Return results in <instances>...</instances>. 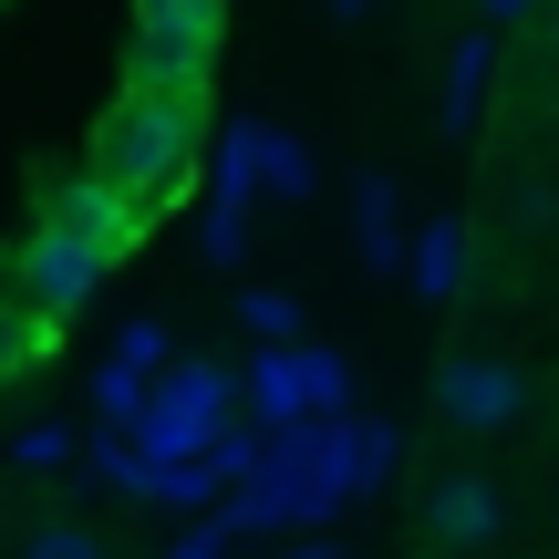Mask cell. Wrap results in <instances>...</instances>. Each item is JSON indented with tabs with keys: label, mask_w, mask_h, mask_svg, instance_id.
Instances as JSON below:
<instances>
[{
	"label": "cell",
	"mask_w": 559,
	"mask_h": 559,
	"mask_svg": "<svg viewBox=\"0 0 559 559\" xmlns=\"http://www.w3.org/2000/svg\"><path fill=\"white\" fill-rule=\"evenodd\" d=\"M198 145H207V94H145V83H124L115 115L94 124V166L124 187V207H135V218H145L156 198H177V187H187Z\"/></svg>",
	"instance_id": "cell-1"
},
{
	"label": "cell",
	"mask_w": 559,
	"mask_h": 559,
	"mask_svg": "<svg viewBox=\"0 0 559 559\" xmlns=\"http://www.w3.org/2000/svg\"><path fill=\"white\" fill-rule=\"evenodd\" d=\"M228 0H135V83L145 94H207Z\"/></svg>",
	"instance_id": "cell-2"
},
{
	"label": "cell",
	"mask_w": 559,
	"mask_h": 559,
	"mask_svg": "<svg viewBox=\"0 0 559 559\" xmlns=\"http://www.w3.org/2000/svg\"><path fill=\"white\" fill-rule=\"evenodd\" d=\"M104 270H115V260H104L94 239H73V228H52V218H41L32 239H21V260H11V290L32 300V311L52 321V332H62V321H73L83 300H94V280H104Z\"/></svg>",
	"instance_id": "cell-3"
},
{
	"label": "cell",
	"mask_w": 559,
	"mask_h": 559,
	"mask_svg": "<svg viewBox=\"0 0 559 559\" xmlns=\"http://www.w3.org/2000/svg\"><path fill=\"white\" fill-rule=\"evenodd\" d=\"M228 394H239V383H228L218 362H187V373L166 383L156 404H145V425H135L145 466H187L198 445H218V415H228Z\"/></svg>",
	"instance_id": "cell-4"
},
{
	"label": "cell",
	"mask_w": 559,
	"mask_h": 559,
	"mask_svg": "<svg viewBox=\"0 0 559 559\" xmlns=\"http://www.w3.org/2000/svg\"><path fill=\"white\" fill-rule=\"evenodd\" d=\"M519 404H528L519 362H498V353H445V362H436V415L466 425V436H498V425H519Z\"/></svg>",
	"instance_id": "cell-5"
},
{
	"label": "cell",
	"mask_w": 559,
	"mask_h": 559,
	"mask_svg": "<svg viewBox=\"0 0 559 559\" xmlns=\"http://www.w3.org/2000/svg\"><path fill=\"white\" fill-rule=\"evenodd\" d=\"M41 218H52V228H73V239H94L104 260H124V249H135V228H145L135 207H124V187L104 177V166H83V177H62L52 198H41Z\"/></svg>",
	"instance_id": "cell-6"
},
{
	"label": "cell",
	"mask_w": 559,
	"mask_h": 559,
	"mask_svg": "<svg viewBox=\"0 0 559 559\" xmlns=\"http://www.w3.org/2000/svg\"><path fill=\"white\" fill-rule=\"evenodd\" d=\"M425 539H445V549H498V539H508V498L456 466V477L425 487Z\"/></svg>",
	"instance_id": "cell-7"
},
{
	"label": "cell",
	"mask_w": 559,
	"mask_h": 559,
	"mask_svg": "<svg viewBox=\"0 0 559 559\" xmlns=\"http://www.w3.org/2000/svg\"><path fill=\"white\" fill-rule=\"evenodd\" d=\"M394 456H404V436H394V425H362V415H332V456H321V477H332L342 487V498H362V487H383V477H394Z\"/></svg>",
	"instance_id": "cell-8"
},
{
	"label": "cell",
	"mask_w": 559,
	"mask_h": 559,
	"mask_svg": "<svg viewBox=\"0 0 559 559\" xmlns=\"http://www.w3.org/2000/svg\"><path fill=\"white\" fill-rule=\"evenodd\" d=\"M239 394H249V415H260L270 436H290V425H311V415H321V404H311V373H300V342H270V353L249 362Z\"/></svg>",
	"instance_id": "cell-9"
},
{
	"label": "cell",
	"mask_w": 559,
	"mask_h": 559,
	"mask_svg": "<svg viewBox=\"0 0 559 559\" xmlns=\"http://www.w3.org/2000/svg\"><path fill=\"white\" fill-rule=\"evenodd\" d=\"M404 280H415V300H456V290H466V228L436 218V228L415 239V260H404Z\"/></svg>",
	"instance_id": "cell-10"
},
{
	"label": "cell",
	"mask_w": 559,
	"mask_h": 559,
	"mask_svg": "<svg viewBox=\"0 0 559 559\" xmlns=\"http://www.w3.org/2000/svg\"><path fill=\"white\" fill-rule=\"evenodd\" d=\"M487 62H498V41H456V62H445V94H436V115H445V135H466L477 124V104H487Z\"/></svg>",
	"instance_id": "cell-11"
},
{
	"label": "cell",
	"mask_w": 559,
	"mask_h": 559,
	"mask_svg": "<svg viewBox=\"0 0 559 559\" xmlns=\"http://www.w3.org/2000/svg\"><path fill=\"white\" fill-rule=\"evenodd\" d=\"M353 207H362L353 228H362V260H373V270H383V260H415V249H404V218H394L404 198H394L383 177H362V187H353Z\"/></svg>",
	"instance_id": "cell-12"
},
{
	"label": "cell",
	"mask_w": 559,
	"mask_h": 559,
	"mask_svg": "<svg viewBox=\"0 0 559 559\" xmlns=\"http://www.w3.org/2000/svg\"><path fill=\"white\" fill-rule=\"evenodd\" d=\"M41 342H52V321H41L21 290H0V383H11V373H32V353H41Z\"/></svg>",
	"instance_id": "cell-13"
},
{
	"label": "cell",
	"mask_w": 559,
	"mask_h": 559,
	"mask_svg": "<svg viewBox=\"0 0 559 559\" xmlns=\"http://www.w3.org/2000/svg\"><path fill=\"white\" fill-rule=\"evenodd\" d=\"M73 456H83V445L62 436L52 415H41V425H21V436H11V466H21V477H62V466H73Z\"/></svg>",
	"instance_id": "cell-14"
},
{
	"label": "cell",
	"mask_w": 559,
	"mask_h": 559,
	"mask_svg": "<svg viewBox=\"0 0 559 559\" xmlns=\"http://www.w3.org/2000/svg\"><path fill=\"white\" fill-rule=\"evenodd\" d=\"M83 477H94V487H145V445L94 436V445H83Z\"/></svg>",
	"instance_id": "cell-15"
},
{
	"label": "cell",
	"mask_w": 559,
	"mask_h": 559,
	"mask_svg": "<svg viewBox=\"0 0 559 559\" xmlns=\"http://www.w3.org/2000/svg\"><path fill=\"white\" fill-rule=\"evenodd\" d=\"M300 373H311V404H321V415H342V394H353V362H342L332 342H300Z\"/></svg>",
	"instance_id": "cell-16"
},
{
	"label": "cell",
	"mask_w": 559,
	"mask_h": 559,
	"mask_svg": "<svg viewBox=\"0 0 559 559\" xmlns=\"http://www.w3.org/2000/svg\"><path fill=\"white\" fill-rule=\"evenodd\" d=\"M94 404L115 425H145V373H124V362H94Z\"/></svg>",
	"instance_id": "cell-17"
},
{
	"label": "cell",
	"mask_w": 559,
	"mask_h": 559,
	"mask_svg": "<svg viewBox=\"0 0 559 559\" xmlns=\"http://www.w3.org/2000/svg\"><path fill=\"white\" fill-rule=\"evenodd\" d=\"M239 311H249V332H260V342H300V300L290 290H239Z\"/></svg>",
	"instance_id": "cell-18"
},
{
	"label": "cell",
	"mask_w": 559,
	"mask_h": 559,
	"mask_svg": "<svg viewBox=\"0 0 559 559\" xmlns=\"http://www.w3.org/2000/svg\"><path fill=\"white\" fill-rule=\"evenodd\" d=\"M21 559H104V539L83 519H52V528H32V539H21Z\"/></svg>",
	"instance_id": "cell-19"
},
{
	"label": "cell",
	"mask_w": 559,
	"mask_h": 559,
	"mask_svg": "<svg viewBox=\"0 0 559 559\" xmlns=\"http://www.w3.org/2000/svg\"><path fill=\"white\" fill-rule=\"evenodd\" d=\"M207 487H218V466H145V498H166V508H187V498H207Z\"/></svg>",
	"instance_id": "cell-20"
},
{
	"label": "cell",
	"mask_w": 559,
	"mask_h": 559,
	"mask_svg": "<svg viewBox=\"0 0 559 559\" xmlns=\"http://www.w3.org/2000/svg\"><path fill=\"white\" fill-rule=\"evenodd\" d=\"M198 249H207V260H218V270H239V249H249V207H207Z\"/></svg>",
	"instance_id": "cell-21"
},
{
	"label": "cell",
	"mask_w": 559,
	"mask_h": 559,
	"mask_svg": "<svg viewBox=\"0 0 559 559\" xmlns=\"http://www.w3.org/2000/svg\"><path fill=\"white\" fill-rule=\"evenodd\" d=\"M104 362H124V373H156V362H166V321H124V342H115Z\"/></svg>",
	"instance_id": "cell-22"
},
{
	"label": "cell",
	"mask_w": 559,
	"mask_h": 559,
	"mask_svg": "<svg viewBox=\"0 0 559 559\" xmlns=\"http://www.w3.org/2000/svg\"><path fill=\"white\" fill-rule=\"evenodd\" d=\"M260 187H270V198H300V187H311V156H300L290 135H270V166H260Z\"/></svg>",
	"instance_id": "cell-23"
},
{
	"label": "cell",
	"mask_w": 559,
	"mask_h": 559,
	"mask_svg": "<svg viewBox=\"0 0 559 559\" xmlns=\"http://www.w3.org/2000/svg\"><path fill=\"white\" fill-rule=\"evenodd\" d=\"M508 198H519V218H528V228H549V218H559V187H549V177H519Z\"/></svg>",
	"instance_id": "cell-24"
},
{
	"label": "cell",
	"mask_w": 559,
	"mask_h": 559,
	"mask_svg": "<svg viewBox=\"0 0 559 559\" xmlns=\"http://www.w3.org/2000/svg\"><path fill=\"white\" fill-rule=\"evenodd\" d=\"M218 539H228V528H198V539H177L166 559H218Z\"/></svg>",
	"instance_id": "cell-25"
},
{
	"label": "cell",
	"mask_w": 559,
	"mask_h": 559,
	"mask_svg": "<svg viewBox=\"0 0 559 559\" xmlns=\"http://www.w3.org/2000/svg\"><path fill=\"white\" fill-rule=\"evenodd\" d=\"M539 41H549V62H559V11H539Z\"/></svg>",
	"instance_id": "cell-26"
},
{
	"label": "cell",
	"mask_w": 559,
	"mask_h": 559,
	"mask_svg": "<svg viewBox=\"0 0 559 559\" xmlns=\"http://www.w3.org/2000/svg\"><path fill=\"white\" fill-rule=\"evenodd\" d=\"M508 11H539V0H487V21H508Z\"/></svg>",
	"instance_id": "cell-27"
},
{
	"label": "cell",
	"mask_w": 559,
	"mask_h": 559,
	"mask_svg": "<svg viewBox=\"0 0 559 559\" xmlns=\"http://www.w3.org/2000/svg\"><path fill=\"white\" fill-rule=\"evenodd\" d=\"M332 11H362V0H332Z\"/></svg>",
	"instance_id": "cell-28"
},
{
	"label": "cell",
	"mask_w": 559,
	"mask_h": 559,
	"mask_svg": "<svg viewBox=\"0 0 559 559\" xmlns=\"http://www.w3.org/2000/svg\"><path fill=\"white\" fill-rule=\"evenodd\" d=\"M290 559H321V549H290Z\"/></svg>",
	"instance_id": "cell-29"
},
{
	"label": "cell",
	"mask_w": 559,
	"mask_h": 559,
	"mask_svg": "<svg viewBox=\"0 0 559 559\" xmlns=\"http://www.w3.org/2000/svg\"><path fill=\"white\" fill-rule=\"evenodd\" d=\"M549 124H559V94H549Z\"/></svg>",
	"instance_id": "cell-30"
}]
</instances>
